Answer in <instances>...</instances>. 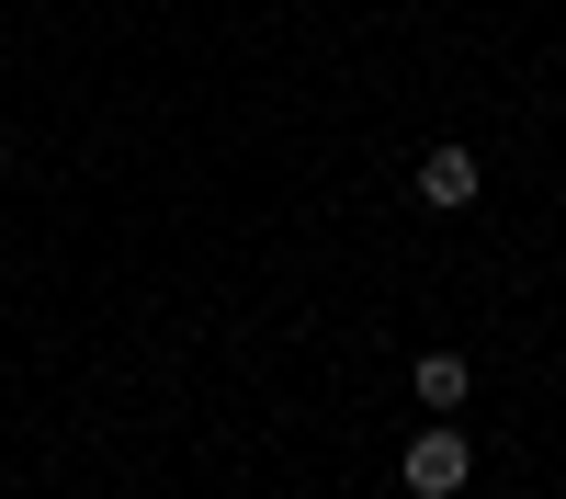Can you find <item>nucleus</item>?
I'll use <instances>...</instances> for the list:
<instances>
[{
    "instance_id": "1",
    "label": "nucleus",
    "mask_w": 566,
    "mask_h": 499,
    "mask_svg": "<svg viewBox=\"0 0 566 499\" xmlns=\"http://www.w3.org/2000/svg\"><path fill=\"white\" fill-rule=\"evenodd\" d=\"M397 477H408V499H464L476 454H464V432H453V420H431V432L408 443V466H397Z\"/></svg>"
},
{
    "instance_id": "2",
    "label": "nucleus",
    "mask_w": 566,
    "mask_h": 499,
    "mask_svg": "<svg viewBox=\"0 0 566 499\" xmlns=\"http://www.w3.org/2000/svg\"><path fill=\"white\" fill-rule=\"evenodd\" d=\"M408 397L431 408V420H453V408L476 397V363H464V352H419V363H408Z\"/></svg>"
},
{
    "instance_id": "3",
    "label": "nucleus",
    "mask_w": 566,
    "mask_h": 499,
    "mask_svg": "<svg viewBox=\"0 0 566 499\" xmlns=\"http://www.w3.org/2000/svg\"><path fill=\"white\" fill-rule=\"evenodd\" d=\"M488 194V170H476V148H431L419 159V205H442V216H464Z\"/></svg>"
},
{
    "instance_id": "4",
    "label": "nucleus",
    "mask_w": 566,
    "mask_h": 499,
    "mask_svg": "<svg viewBox=\"0 0 566 499\" xmlns=\"http://www.w3.org/2000/svg\"><path fill=\"white\" fill-rule=\"evenodd\" d=\"M0 159H12V136H0Z\"/></svg>"
}]
</instances>
